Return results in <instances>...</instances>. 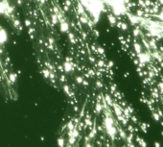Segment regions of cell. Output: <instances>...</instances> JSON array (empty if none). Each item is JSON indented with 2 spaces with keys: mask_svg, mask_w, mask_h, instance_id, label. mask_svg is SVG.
<instances>
[{
  "mask_svg": "<svg viewBox=\"0 0 163 147\" xmlns=\"http://www.w3.org/2000/svg\"><path fill=\"white\" fill-rule=\"evenodd\" d=\"M97 66L98 67H104V66H106V63L103 60H99L97 62Z\"/></svg>",
  "mask_w": 163,
  "mask_h": 147,
  "instance_id": "484cf974",
  "label": "cell"
},
{
  "mask_svg": "<svg viewBox=\"0 0 163 147\" xmlns=\"http://www.w3.org/2000/svg\"><path fill=\"white\" fill-rule=\"evenodd\" d=\"M14 24H15V26L17 27V28H19L20 27V21L18 20V19H14Z\"/></svg>",
  "mask_w": 163,
  "mask_h": 147,
  "instance_id": "1f68e13d",
  "label": "cell"
},
{
  "mask_svg": "<svg viewBox=\"0 0 163 147\" xmlns=\"http://www.w3.org/2000/svg\"><path fill=\"white\" fill-rule=\"evenodd\" d=\"M62 67H63V71L65 73H71L74 71V63L72 62H64L62 63Z\"/></svg>",
  "mask_w": 163,
  "mask_h": 147,
  "instance_id": "277c9868",
  "label": "cell"
},
{
  "mask_svg": "<svg viewBox=\"0 0 163 147\" xmlns=\"http://www.w3.org/2000/svg\"><path fill=\"white\" fill-rule=\"evenodd\" d=\"M17 3H18V5H21L22 2H21V0H17Z\"/></svg>",
  "mask_w": 163,
  "mask_h": 147,
  "instance_id": "bcb514c9",
  "label": "cell"
},
{
  "mask_svg": "<svg viewBox=\"0 0 163 147\" xmlns=\"http://www.w3.org/2000/svg\"><path fill=\"white\" fill-rule=\"evenodd\" d=\"M157 17H158V19H159V20L163 21V11H161V12L159 13V15L157 16Z\"/></svg>",
  "mask_w": 163,
  "mask_h": 147,
  "instance_id": "e575fe53",
  "label": "cell"
},
{
  "mask_svg": "<svg viewBox=\"0 0 163 147\" xmlns=\"http://www.w3.org/2000/svg\"><path fill=\"white\" fill-rule=\"evenodd\" d=\"M82 84H83V85H85V86H88V83H87V81H86V80H85V79H84V81H83V83H82Z\"/></svg>",
  "mask_w": 163,
  "mask_h": 147,
  "instance_id": "f35d334b",
  "label": "cell"
},
{
  "mask_svg": "<svg viewBox=\"0 0 163 147\" xmlns=\"http://www.w3.org/2000/svg\"><path fill=\"white\" fill-rule=\"evenodd\" d=\"M89 60H90V62H91V63H94V62H95V58H93L92 56H89Z\"/></svg>",
  "mask_w": 163,
  "mask_h": 147,
  "instance_id": "74e56055",
  "label": "cell"
},
{
  "mask_svg": "<svg viewBox=\"0 0 163 147\" xmlns=\"http://www.w3.org/2000/svg\"><path fill=\"white\" fill-rule=\"evenodd\" d=\"M105 130H106L108 136L110 138V139H111L112 141L115 140V138H116V136L118 134V129L116 128V126L115 125H112V126H110V127H109V128H107V129Z\"/></svg>",
  "mask_w": 163,
  "mask_h": 147,
  "instance_id": "7a4b0ae2",
  "label": "cell"
},
{
  "mask_svg": "<svg viewBox=\"0 0 163 147\" xmlns=\"http://www.w3.org/2000/svg\"><path fill=\"white\" fill-rule=\"evenodd\" d=\"M60 82H65V76H64V75H60Z\"/></svg>",
  "mask_w": 163,
  "mask_h": 147,
  "instance_id": "d590c367",
  "label": "cell"
},
{
  "mask_svg": "<svg viewBox=\"0 0 163 147\" xmlns=\"http://www.w3.org/2000/svg\"><path fill=\"white\" fill-rule=\"evenodd\" d=\"M83 81H84V78L82 77V76H77L76 77V82H77V84H79V85H82Z\"/></svg>",
  "mask_w": 163,
  "mask_h": 147,
  "instance_id": "f1b7e54d",
  "label": "cell"
},
{
  "mask_svg": "<svg viewBox=\"0 0 163 147\" xmlns=\"http://www.w3.org/2000/svg\"><path fill=\"white\" fill-rule=\"evenodd\" d=\"M151 58H152V54H150L148 51H142L141 53L137 54V60L140 63H150Z\"/></svg>",
  "mask_w": 163,
  "mask_h": 147,
  "instance_id": "6da1fadb",
  "label": "cell"
},
{
  "mask_svg": "<svg viewBox=\"0 0 163 147\" xmlns=\"http://www.w3.org/2000/svg\"><path fill=\"white\" fill-rule=\"evenodd\" d=\"M8 39H9V36L7 31L0 27V45H4L5 43L8 42Z\"/></svg>",
  "mask_w": 163,
  "mask_h": 147,
  "instance_id": "3957f363",
  "label": "cell"
},
{
  "mask_svg": "<svg viewBox=\"0 0 163 147\" xmlns=\"http://www.w3.org/2000/svg\"><path fill=\"white\" fill-rule=\"evenodd\" d=\"M155 146H156V147L160 146V143H159V142H155Z\"/></svg>",
  "mask_w": 163,
  "mask_h": 147,
  "instance_id": "7bdbcfd3",
  "label": "cell"
},
{
  "mask_svg": "<svg viewBox=\"0 0 163 147\" xmlns=\"http://www.w3.org/2000/svg\"><path fill=\"white\" fill-rule=\"evenodd\" d=\"M160 63H161V66H162V67H163V62H161Z\"/></svg>",
  "mask_w": 163,
  "mask_h": 147,
  "instance_id": "7dc6e473",
  "label": "cell"
},
{
  "mask_svg": "<svg viewBox=\"0 0 163 147\" xmlns=\"http://www.w3.org/2000/svg\"><path fill=\"white\" fill-rule=\"evenodd\" d=\"M51 22H52L53 25H55V24H57V23L59 22V19H58L57 14H52L51 15Z\"/></svg>",
  "mask_w": 163,
  "mask_h": 147,
  "instance_id": "ac0fdd59",
  "label": "cell"
},
{
  "mask_svg": "<svg viewBox=\"0 0 163 147\" xmlns=\"http://www.w3.org/2000/svg\"><path fill=\"white\" fill-rule=\"evenodd\" d=\"M133 50H134V53H135L136 55L143 51L141 44H140V43H138V42H134V43H133Z\"/></svg>",
  "mask_w": 163,
  "mask_h": 147,
  "instance_id": "30bf717a",
  "label": "cell"
},
{
  "mask_svg": "<svg viewBox=\"0 0 163 147\" xmlns=\"http://www.w3.org/2000/svg\"><path fill=\"white\" fill-rule=\"evenodd\" d=\"M104 100H105V103H107L108 105H109V106L112 107V105H113V101H112L110 95H109V94H106V95H105V97H104Z\"/></svg>",
  "mask_w": 163,
  "mask_h": 147,
  "instance_id": "4fadbf2b",
  "label": "cell"
},
{
  "mask_svg": "<svg viewBox=\"0 0 163 147\" xmlns=\"http://www.w3.org/2000/svg\"><path fill=\"white\" fill-rule=\"evenodd\" d=\"M94 33H95V35H96L97 37H99V32H98V31H96V30H94Z\"/></svg>",
  "mask_w": 163,
  "mask_h": 147,
  "instance_id": "ee69618b",
  "label": "cell"
},
{
  "mask_svg": "<svg viewBox=\"0 0 163 147\" xmlns=\"http://www.w3.org/2000/svg\"><path fill=\"white\" fill-rule=\"evenodd\" d=\"M62 88H63V91L68 95V96H71V95H72V93H71V90H70V86H67V85H64Z\"/></svg>",
  "mask_w": 163,
  "mask_h": 147,
  "instance_id": "603a6c76",
  "label": "cell"
},
{
  "mask_svg": "<svg viewBox=\"0 0 163 147\" xmlns=\"http://www.w3.org/2000/svg\"><path fill=\"white\" fill-rule=\"evenodd\" d=\"M112 107H113V111H114V113H115L116 116H119V115H122V114H123V109L121 108L119 105L113 103Z\"/></svg>",
  "mask_w": 163,
  "mask_h": 147,
  "instance_id": "52a82bcc",
  "label": "cell"
},
{
  "mask_svg": "<svg viewBox=\"0 0 163 147\" xmlns=\"http://www.w3.org/2000/svg\"><path fill=\"white\" fill-rule=\"evenodd\" d=\"M136 141H137L138 143L141 145V146H147V143L142 139V138H140L139 137H136Z\"/></svg>",
  "mask_w": 163,
  "mask_h": 147,
  "instance_id": "cb8c5ba5",
  "label": "cell"
},
{
  "mask_svg": "<svg viewBox=\"0 0 163 147\" xmlns=\"http://www.w3.org/2000/svg\"><path fill=\"white\" fill-rule=\"evenodd\" d=\"M113 65H114V63H113V62H112V61H109V62H108V64H106V66H108L109 68L112 67Z\"/></svg>",
  "mask_w": 163,
  "mask_h": 147,
  "instance_id": "836d02e7",
  "label": "cell"
},
{
  "mask_svg": "<svg viewBox=\"0 0 163 147\" xmlns=\"http://www.w3.org/2000/svg\"><path fill=\"white\" fill-rule=\"evenodd\" d=\"M64 11H65V12H68L69 11V7L67 5H64Z\"/></svg>",
  "mask_w": 163,
  "mask_h": 147,
  "instance_id": "60d3db41",
  "label": "cell"
},
{
  "mask_svg": "<svg viewBox=\"0 0 163 147\" xmlns=\"http://www.w3.org/2000/svg\"><path fill=\"white\" fill-rule=\"evenodd\" d=\"M24 24L27 28H30L31 25H32V22H31V20L30 19H25V21H24Z\"/></svg>",
  "mask_w": 163,
  "mask_h": 147,
  "instance_id": "f546056e",
  "label": "cell"
},
{
  "mask_svg": "<svg viewBox=\"0 0 163 147\" xmlns=\"http://www.w3.org/2000/svg\"><path fill=\"white\" fill-rule=\"evenodd\" d=\"M118 134H119V136H120V138L122 139H126L127 138V134L125 133V131L123 129H118Z\"/></svg>",
  "mask_w": 163,
  "mask_h": 147,
  "instance_id": "ffe728a7",
  "label": "cell"
},
{
  "mask_svg": "<svg viewBox=\"0 0 163 147\" xmlns=\"http://www.w3.org/2000/svg\"><path fill=\"white\" fill-rule=\"evenodd\" d=\"M65 5H67L68 7H70V6L72 5V3H71V1H70V0H65Z\"/></svg>",
  "mask_w": 163,
  "mask_h": 147,
  "instance_id": "8d00e7d4",
  "label": "cell"
},
{
  "mask_svg": "<svg viewBox=\"0 0 163 147\" xmlns=\"http://www.w3.org/2000/svg\"><path fill=\"white\" fill-rule=\"evenodd\" d=\"M141 34V32H140V30H139V28H134L133 29V31H132V35H133V37H135V38H137L139 35Z\"/></svg>",
  "mask_w": 163,
  "mask_h": 147,
  "instance_id": "d4e9b609",
  "label": "cell"
},
{
  "mask_svg": "<svg viewBox=\"0 0 163 147\" xmlns=\"http://www.w3.org/2000/svg\"><path fill=\"white\" fill-rule=\"evenodd\" d=\"M95 85H96V86L98 87V88H102L103 87V83H102V81L101 80H97L96 82H95Z\"/></svg>",
  "mask_w": 163,
  "mask_h": 147,
  "instance_id": "4316f807",
  "label": "cell"
},
{
  "mask_svg": "<svg viewBox=\"0 0 163 147\" xmlns=\"http://www.w3.org/2000/svg\"><path fill=\"white\" fill-rule=\"evenodd\" d=\"M48 43L49 44H55V40H54V38H52V37H49L48 38Z\"/></svg>",
  "mask_w": 163,
  "mask_h": 147,
  "instance_id": "d6a6232c",
  "label": "cell"
},
{
  "mask_svg": "<svg viewBox=\"0 0 163 147\" xmlns=\"http://www.w3.org/2000/svg\"><path fill=\"white\" fill-rule=\"evenodd\" d=\"M39 1H40V3H41L42 5H44V4H45V0H39Z\"/></svg>",
  "mask_w": 163,
  "mask_h": 147,
  "instance_id": "f6af8a7d",
  "label": "cell"
},
{
  "mask_svg": "<svg viewBox=\"0 0 163 147\" xmlns=\"http://www.w3.org/2000/svg\"><path fill=\"white\" fill-rule=\"evenodd\" d=\"M67 34H68L69 42H71V44H75V43H76V39H75V36H74V34H73V33H71V32H68Z\"/></svg>",
  "mask_w": 163,
  "mask_h": 147,
  "instance_id": "e0dca14e",
  "label": "cell"
},
{
  "mask_svg": "<svg viewBox=\"0 0 163 147\" xmlns=\"http://www.w3.org/2000/svg\"><path fill=\"white\" fill-rule=\"evenodd\" d=\"M60 23V31L61 33H68L69 32V24L64 20L61 19L60 21H59Z\"/></svg>",
  "mask_w": 163,
  "mask_h": 147,
  "instance_id": "8992f818",
  "label": "cell"
},
{
  "mask_svg": "<svg viewBox=\"0 0 163 147\" xmlns=\"http://www.w3.org/2000/svg\"><path fill=\"white\" fill-rule=\"evenodd\" d=\"M9 80H10L11 83L15 84L17 80V75L15 72H10V73H9Z\"/></svg>",
  "mask_w": 163,
  "mask_h": 147,
  "instance_id": "7c38bea8",
  "label": "cell"
},
{
  "mask_svg": "<svg viewBox=\"0 0 163 147\" xmlns=\"http://www.w3.org/2000/svg\"><path fill=\"white\" fill-rule=\"evenodd\" d=\"M80 22H81L82 24H86V25H87V23H88L87 17H86V16H81V17H80Z\"/></svg>",
  "mask_w": 163,
  "mask_h": 147,
  "instance_id": "44dd1931",
  "label": "cell"
},
{
  "mask_svg": "<svg viewBox=\"0 0 163 147\" xmlns=\"http://www.w3.org/2000/svg\"><path fill=\"white\" fill-rule=\"evenodd\" d=\"M127 15H128V18H129V22H130L132 25H136V24H139V23L141 22V19H142V17H137L136 15L128 14V13H127Z\"/></svg>",
  "mask_w": 163,
  "mask_h": 147,
  "instance_id": "5b68a950",
  "label": "cell"
},
{
  "mask_svg": "<svg viewBox=\"0 0 163 147\" xmlns=\"http://www.w3.org/2000/svg\"><path fill=\"white\" fill-rule=\"evenodd\" d=\"M104 109V106L103 104L101 103L100 101H98V102H96V104H95V112L96 113H100V112L103 111Z\"/></svg>",
  "mask_w": 163,
  "mask_h": 147,
  "instance_id": "8fae6325",
  "label": "cell"
},
{
  "mask_svg": "<svg viewBox=\"0 0 163 147\" xmlns=\"http://www.w3.org/2000/svg\"><path fill=\"white\" fill-rule=\"evenodd\" d=\"M50 72H51V70H49L47 67H46V68H43L42 70H41V74H42L43 77L45 78V79H49Z\"/></svg>",
  "mask_w": 163,
  "mask_h": 147,
  "instance_id": "2e32d148",
  "label": "cell"
},
{
  "mask_svg": "<svg viewBox=\"0 0 163 147\" xmlns=\"http://www.w3.org/2000/svg\"><path fill=\"white\" fill-rule=\"evenodd\" d=\"M153 117L155 121H159L160 120V115L157 113V112H153Z\"/></svg>",
  "mask_w": 163,
  "mask_h": 147,
  "instance_id": "83f0119b",
  "label": "cell"
},
{
  "mask_svg": "<svg viewBox=\"0 0 163 147\" xmlns=\"http://www.w3.org/2000/svg\"><path fill=\"white\" fill-rule=\"evenodd\" d=\"M65 138H62V137H60V138H58V140H57V144H58V146H60V147H64L65 146Z\"/></svg>",
  "mask_w": 163,
  "mask_h": 147,
  "instance_id": "5bb4252c",
  "label": "cell"
},
{
  "mask_svg": "<svg viewBox=\"0 0 163 147\" xmlns=\"http://www.w3.org/2000/svg\"><path fill=\"white\" fill-rule=\"evenodd\" d=\"M96 50H97V52L99 53V54H104L105 53V50H104L103 47H101V46H98L97 48H96Z\"/></svg>",
  "mask_w": 163,
  "mask_h": 147,
  "instance_id": "4dcf8cb0",
  "label": "cell"
},
{
  "mask_svg": "<svg viewBox=\"0 0 163 147\" xmlns=\"http://www.w3.org/2000/svg\"><path fill=\"white\" fill-rule=\"evenodd\" d=\"M108 19H109V24H110L112 27L116 25V23H117V17H115L114 15H112V14L109 15V16H108Z\"/></svg>",
  "mask_w": 163,
  "mask_h": 147,
  "instance_id": "ba28073f",
  "label": "cell"
},
{
  "mask_svg": "<svg viewBox=\"0 0 163 147\" xmlns=\"http://www.w3.org/2000/svg\"><path fill=\"white\" fill-rule=\"evenodd\" d=\"M130 118H131V119L133 120V122H134V123H136V122H137V119H136V118H135L134 116H130Z\"/></svg>",
  "mask_w": 163,
  "mask_h": 147,
  "instance_id": "ab89813d",
  "label": "cell"
},
{
  "mask_svg": "<svg viewBox=\"0 0 163 147\" xmlns=\"http://www.w3.org/2000/svg\"><path fill=\"white\" fill-rule=\"evenodd\" d=\"M65 127H66V129H67V131H71V130H73L75 127H76V125L74 124V122L71 120V121H69L68 123L65 125Z\"/></svg>",
  "mask_w": 163,
  "mask_h": 147,
  "instance_id": "d6986e66",
  "label": "cell"
},
{
  "mask_svg": "<svg viewBox=\"0 0 163 147\" xmlns=\"http://www.w3.org/2000/svg\"><path fill=\"white\" fill-rule=\"evenodd\" d=\"M149 45H150V48H153L154 50H156V49H157V46H156V43H155V40L149 41Z\"/></svg>",
  "mask_w": 163,
  "mask_h": 147,
  "instance_id": "7402d4cb",
  "label": "cell"
},
{
  "mask_svg": "<svg viewBox=\"0 0 163 147\" xmlns=\"http://www.w3.org/2000/svg\"><path fill=\"white\" fill-rule=\"evenodd\" d=\"M77 11H78V14L80 15V16H86V9L85 7L80 3V2H78V5H77Z\"/></svg>",
  "mask_w": 163,
  "mask_h": 147,
  "instance_id": "9c48e42d",
  "label": "cell"
},
{
  "mask_svg": "<svg viewBox=\"0 0 163 147\" xmlns=\"http://www.w3.org/2000/svg\"><path fill=\"white\" fill-rule=\"evenodd\" d=\"M6 5H5V3L2 1V0H0V15H5L6 14Z\"/></svg>",
  "mask_w": 163,
  "mask_h": 147,
  "instance_id": "9a60e30c",
  "label": "cell"
},
{
  "mask_svg": "<svg viewBox=\"0 0 163 147\" xmlns=\"http://www.w3.org/2000/svg\"><path fill=\"white\" fill-rule=\"evenodd\" d=\"M157 2L159 3V5H163V0H157Z\"/></svg>",
  "mask_w": 163,
  "mask_h": 147,
  "instance_id": "b9f144b4",
  "label": "cell"
}]
</instances>
